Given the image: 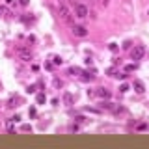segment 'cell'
Segmentation results:
<instances>
[{
	"label": "cell",
	"mask_w": 149,
	"mask_h": 149,
	"mask_svg": "<svg viewBox=\"0 0 149 149\" xmlns=\"http://www.w3.org/2000/svg\"><path fill=\"white\" fill-rule=\"evenodd\" d=\"M58 15H60V19L64 22H69V24L73 22V9L69 7L67 2H60V4H58Z\"/></svg>",
	"instance_id": "obj_1"
},
{
	"label": "cell",
	"mask_w": 149,
	"mask_h": 149,
	"mask_svg": "<svg viewBox=\"0 0 149 149\" xmlns=\"http://www.w3.org/2000/svg\"><path fill=\"white\" fill-rule=\"evenodd\" d=\"M74 17L77 19H80V21H84L86 17H88V13H89V9H88V6H84V4H74Z\"/></svg>",
	"instance_id": "obj_2"
},
{
	"label": "cell",
	"mask_w": 149,
	"mask_h": 149,
	"mask_svg": "<svg viewBox=\"0 0 149 149\" xmlns=\"http://www.w3.org/2000/svg\"><path fill=\"white\" fill-rule=\"evenodd\" d=\"M144 56H146V49H144L142 45H136L134 49H131V58L132 60H142Z\"/></svg>",
	"instance_id": "obj_3"
},
{
	"label": "cell",
	"mask_w": 149,
	"mask_h": 149,
	"mask_svg": "<svg viewBox=\"0 0 149 149\" xmlns=\"http://www.w3.org/2000/svg\"><path fill=\"white\" fill-rule=\"evenodd\" d=\"M17 54H19V58H21L22 62H30V60H32V52H30V49L19 47V49H17Z\"/></svg>",
	"instance_id": "obj_4"
},
{
	"label": "cell",
	"mask_w": 149,
	"mask_h": 149,
	"mask_svg": "<svg viewBox=\"0 0 149 149\" xmlns=\"http://www.w3.org/2000/svg\"><path fill=\"white\" fill-rule=\"evenodd\" d=\"M71 32L77 37H86V36H88V28H86V26H80V24H74L71 28Z\"/></svg>",
	"instance_id": "obj_5"
},
{
	"label": "cell",
	"mask_w": 149,
	"mask_h": 149,
	"mask_svg": "<svg viewBox=\"0 0 149 149\" xmlns=\"http://www.w3.org/2000/svg\"><path fill=\"white\" fill-rule=\"evenodd\" d=\"M132 88L136 89V93H144V91H146V88H144V82H142V80H134V82H132Z\"/></svg>",
	"instance_id": "obj_6"
},
{
	"label": "cell",
	"mask_w": 149,
	"mask_h": 149,
	"mask_svg": "<svg viewBox=\"0 0 149 149\" xmlns=\"http://www.w3.org/2000/svg\"><path fill=\"white\" fill-rule=\"evenodd\" d=\"M99 110H112L114 112V104L110 101H101L99 103Z\"/></svg>",
	"instance_id": "obj_7"
},
{
	"label": "cell",
	"mask_w": 149,
	"mask_h": 149,
	"mask_svg": "<svg viewBox=\"0 0 149 149\" xmlns=\"http://www.w3.org/2000/svg\"><path fill=\"white\" fill-rule=\"evenodd\" d=\"M64 103L67 104V106H71V104L74 103V97H73L69 91H65V93H64Z\"/></svg>",
	"instance_id": "obj_8"
},
{
	"label": "cell",
	"mask_w": 149,
	"mask_h": 149,
	"mask_svg": "<svg viewBox=\"0 0 149 149\" xmlns=\"http://www.w3.org/2000/svg\"><path fill=\"white\" fill-rule=\"evenodd\" d=\"M97 95L103 97V99H108V97H110V91H108L106 88H99V89H97Z\"/></svg>",
	"instance_id": "obj_9"
},
{
	"label": "cell",
	"mask_w": 149,
	"mask_h": 149,
	"mask_svg": "<svg viewBox=\"0 0 149 149\" xmlns=\"http://www.w3.org/2000/svg\"><path fill=\"white\" fill-rule=\"evenodd\" d=\"M7 132H9V134H15V127H13V121H7Z\"/></svg>",
	"instance_id": "obj_10"
},
{
	"label": "cell",
	"mask_w": 149,
	"mask_h": 149,
	"mask_svg": "<svg viewBox=\"0 0 149 149\" xmlns=\"http://www.w3.org/2000/svg\"><path fill=\"white\" fill-rule=\"evenodd\" d=\"M82 73V69H78V67H71L69 69V74H80Z\"/></svg>",
	"instance_id": "obj_11"
},
{
	"label": "cell",
	"mask_w": 149,
	"mask_h": 149,
	"mask_svg": "<svg viewBox=\"0 0 149 149\" xmlns=\"http://www.w3.org/2000/svg\"><path fill=\"white\" fill-rule=\"evenodd\" d=\"M62 86H64V82L60 78H54V88H62Z\"/></svg>",
	"instance_id": "obj_12"
},
{
	"label": "cell",
	"mask_w": 149,
	"mask_h": 149,
	"mask_svg": "<svg viewBox=\"0 0 149 149\" xmlns=\"http://www.w3.org/2000/svg\"><path fill=\"white\" fill-rule=\"evenodd\" d=\"M37 103H39V104L45 103V93H39V95H37Z\"/></svg>",
	"instance_id": "obj_13"
},
{
	"label": "cell",
	"mask_w": 149,
	"mask_h": 149,
	"mask_svg": "<svg viewBox=\"0 0 149 149\" xmlns=\"http://www.w3.org/2000/svg\"><path fill=\"white\" fill-rule=\"evenodd\" d=\"M52 64H54V65H60V64H62V58H60V56H54V58H52Z\"/></svg>",
	"instance_id": "obj_14"
},
{
	"label": "cell",
	"mask_w": 149,
	"mask_h": 149,
	"mask_svg": "<svg viewBox=\"0 0 149 149\" xmlns=\"http://www.w3.org/2000/svg\"><path fill=\"white\" fill-rule=\"evenodd\" d=\"M82 74H84V77H82V78H84V80H91V78H93V74H89L88 71H84Z\"/></svg>",
	"instance_id": "obj_15"
},
{
	"label": "cell",
	"mask_w": 149,
	"mask_h": 149,
	"mask_svg": "<svg viewBox=\"0 0 149 149\" xmlns=\"http://www.w3.org/2000/svg\"><path fill=\"white\" fill-rule=\"evenodd\" d=\"M119 91H121V93L129 91V84H121V86H119Z\"/></svg>",
	"instance_id": "obj_16"
},
{
	"label": "cell",
	"mask_w": 149,
	"mask_h": 149,
	"mask_svg": "<svg viewBox=\"0 0 149 149\" xmlns=\"http://www.w3.org/2000/svg\"><path fill=\"white\" fill-rule=\"evenodd\" d=\"M7 13H9V11H7L4 6H0V17H4V15H7Z\"/></svg>",
	"instance_id": "obj_17"
},
{
	"label": "cell",
	"mask_w": 149,
	"mask_h": 149,
	"mask_svg": "<svg viewBox=\"0 0 149 149\" xmlns=\"http://www.w3.org/2000/svg\"><path fill=\"white\" fill-rule=\"evenodd\" d=\"M134 69H136V65H134V64H131V65H127V67H125V71L131 73V71H134Z\"/></svg>",
	"instance_id": "obj_18"
},
{
	"label": "cell",
	"mask_w": 149,
	"mask_h": 149,
	"mask_svg": "<svg viewBox=\"0 0 149 149\" xmlns=\"http://www.w3.org/2000/svg\"><path fill=\"white\" fill-rule=\"evenodd\" d=\"M136 129H138V131H146V129H147V125H146V123H140Z\"/></svg>",
	"instance_id": "obj_19"
},
{
	"label": "cell",
	"mask_w": 149,
	"mask_h": 149,
	"mask_svg": "<svg viewBox=\"0 0 149 149\" xmlns=\"http://www.w3.org/2000/svg\"><path fill=\"white\" fill-rule=\"evenodd\" d=\"M26 91H28V93H34V91H36V86H28V89H26Z\"/></svg>",
	"instance_id": "obj_20"
},
{
	"label": "cell",
	"mask_w": 149,
	"mask_h": 149,
	"mask_svg": "<svg viewBox=\"0 0 149 149\" xmlns=\"http://www.w3.org/2000/svg\"><path fill=\"white\" fill-rule=\"evenodd\" d=\"M69 131H71V132H77L78 127H77V125H71V127H69Z\"/></svg>",
	"instance_id": "obj_21"
},
{
	"label": "cell",
	"mask_w": 149,
	"mask_h": 149,
	"mask_svg": "<svg viewBox=\"0 0 149 149\" xmlns=\"http://www.w3.org/2000/svg\"><path fill=\"white\" fill-rule=\"evenodd\" d=\"M21 4L22 6H28V0H21Z\"/></svg>",
	"instance_id": "obj_22"
},
{
	"label": "cell",
	"mask_w": 149,
	"mask_h": 149,
	"mask_svg": "<svg viewBox=\"0 0 149 149\" xmlns=\"http://www.w3.org/2000/svg\"><path fill=\"white\" fill-rule=\"evenodd\" d=\"M6 4H15V0H6Z\"/></svg>",
	"instance_id": "obj_23"
},
{
	"label": "cell",
	"mask_w": 149,
	"mask_h": 149,
	"mask_svg": "<svg viewBox=\"0 0 149 149\" xmlns=\"http://www.w3.org/2000/svg\"><path fill=\"white\" fill-rule=\"evenodd\" d=\"M60 2H67V0H58V4H60Z\"/></svg>",
	"instance_id": "obj_24"
},
{
	"label": "cell",
	"mask_w": 149,
	"mask_h": 149,
	"mask_svg": "<svg viewBox=\"0 0 149 149\" xmlns=\"http://www.w3.org/2000/svg\"><path fill=\"white\" fill-rule=\"evenodd\" d=\"M71 4H77V2H74V0H71Z\"/></svg>",
	"instance_id": "obj_25"
}]
</instances>
